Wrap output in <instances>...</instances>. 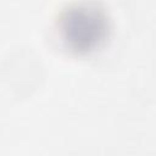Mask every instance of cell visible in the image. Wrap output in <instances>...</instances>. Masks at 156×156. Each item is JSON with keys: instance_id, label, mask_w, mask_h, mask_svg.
<instances>
[{"instance_id": "6da1fadb", "label": "cell", "mask_w": 156, "mask_h": 156, "mask_svg": "<svg viewBox=\"0 0 156 156\" xmlns=\"http://www.w3.org/2000/svg\"><path fill=\"white\" fill-rule=\"evenodd\" d=\"M110 18L98 2L80 0L61 11L57 33L63 46L77 55H85L99 49L108 37Z\"/></svg>"}]
</instances>
